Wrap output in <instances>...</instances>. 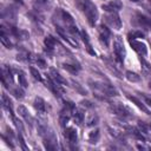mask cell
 <instances>
[{
  "mask_svg": "<svg viewBox=\"0 0 151 151\" xmlns=\"http://www.w3.org/2000/svg\"><path fill=\"white\" fill-rule=\"evenodd\" d=\"M78 1V6L80 7V9L86 14L87 21L91 26H94V24L98 20V11L96 5L91 1V0H77Z\"/></svg>",
  "mask_w": 151,
  "mask_h": 151,
  "instance_id": "cell-1",
  "label": "cell"
},
{
  "mask_svg": "<svg viewBox=\"0 0 151 151\" xmlns=\"http://www.w3.org/2000/svg\"><path fill=\"white\" fill-rule=\"evenodd\" d=\"M90 84H91L92 87H96V88L100 90L107 97H116V96H118V91L112 85H110V84H105V83H92V81H90Z\"/></svg>",
  "mask_w": 151,
  "mask_h": 151,
  "instance_id": "cell-2",
  "label": "cell"
},
{
  "mask_svg": "<svg viewBox=\"0 0 151 151\" xmlns=\"http://www.w3.org/2000/svg\"><path fill=\"white\" fill-rule=\"evenodd\" d=\"M113 51H114V54L117 57V59L119 61H123L124 58H125V47H124V44H123V40L120 39V37H116L114 38V41H113Z\"/></svg>",
  "mask_w": 151,
  "mask_h": 151,
  "instance_id": "cell-3",
  "label": "cell"
},
{
  "mask_svg": "<svg viewBox=\"0 0 151 151\" xmlns=\"http://www.w3.org/2000/svg\"><path fill=\"white\" fill-rule=\"evenodd\" d=\"M110 110H111L114 114H117V116H119V117H122V118H126V117H130V116H131L130 110H129L127 107H125V106H124L123 104H120V103L111 104Z\"/></svg>",
  "mask_w": 151,
  "mask_h": 151,
  "instance_id": "cell-4",
  "label": "cell"
},
{
  "mask_svg": "<svg viewBox=\"0 0 151 151\" xmlns=\"http://www.w3.org/2000/svg\"><path fill=\"white\" fill-rule=\"evenodd\" d=\"M104 19H105L106 24H109L111 27H113L116 29H119L122 27V20L117 13H107Z\"/></svg>",
  "mask_w": 151,
  "mask_h": 151,
  "instance_id": "cell-5",
  "label": "cell"
},
{
  "mask_svg": "<svg viewBox=\"0 0 151 151\" xmlns=\"http://www.w3.org/2000/svg\"><path fill=\"white\" fill-rule=\"evenodd\" d=\"M101 8L107 13H117L119 9L123 8V2L122 0H111L109 4L103 5Z\"/></svg>",
  "mask_w": 151,
  "mask_h": 151,
  "instance_id": "cell-6",
  "label": "cell"
},
{
  "mask_svg": "<svg viewBox=\"0 0 151 151\" xmlns=\"http://www.w3.org/2000/svg\"><path fill=\"white\" fill-rule=\"evenodd\" d=\"M129 42H130V45L132 46V48H133L137 53H139L140 55H146V54H147V47H146V45H145L144 42L138 41V40L132 39V38H129Z\"/></svg>",
  "mask_w": 151,
  "mask_h": 151,
  "instance_id": "cell-7",
  "label": "cell"
},
{
  "mask_svg": "<svg viewBox=\"0 0 151 151\" xmlns=\"http://www.w3.org/2000/svg\"><path fill=\"white\" fill-rule=\"evenodd\" d=\"M99 38H100V41L105 45V46H109V42H110V37H111V33H110V29L105 26V25H100L99 26Z\"/></svg>",
  "mask_w": 151,
  "mask_h": 151,
  "instance_id": "cell-8",
  "label": "cell"
},
{
  "mask_svg": "<svg viewBox=\"0 0 151 151\" xmlns=\"http://www.w3.org/2000/svg\"><path fill=\"white\" fill-rule=\"evenodd\" d=\"M50 74H51V78H52L57 84H60V85H66V84H67V83H66V79H65L55 68L51 67V68H50Z\"/></svg>",
  "mask_w": 151,
  "mask_h": 151,
  "instance_id": "cell-9",
  "label": "cell"
},
{
  "mask_svg": "<svg viewBox=\"0 0 151 151\" xmlns=\"http://www.w3.org/2000/svg\"><path fill=\"white\" fill-rule=\"evenodd\" d=\"M34 109L38 111V113L40 116H44L46 113V105H45V101H44L42 98L37 97L34 99Z\"/></svg>",
  "mask_w": 151,
  "mask_h": 151,
  "instance_id": "cell-10",
  "label": "cell"
},
{
  "mask_svg": "<svg viewBox=\"0 0 151 151\" xmlns=\"http://www.w3.org/2000/svg\"><path fill=\"white\" fill-rule=\"evenodd\" d=\"M137 21H138V24H139L142 27H144V28H146V29H151V19H150L149 17L138 13V14H137Z\"/></svg>",
  "mask_w": 151,
  "mask_h": 151,
  "instance_id": "cell-11",
  "label": "cell"
},
{
  "mask_svg": "<svg viewBox=\"0 0 151 151\" xmlns=\"http://www.w3.org/2000/svg\"><path fill=\"white\" fill-rule=\"evenodd\" d=\"M18 113L29 124V125H32L33 124V118H32V116L29 114V112H28V110L25 107V106H22V105H19L18 106Z\"/></svg>",
  "mask_w": 151,
  "mask_h": 151,
  "instance_id": "cell-12",
  "label": "cell"
},
{
  "mask_svg": "<svg viewBox=\"0 0 151 151\" xmlns=\"http://www.w3.org/2000/svg\"><path fill=\"white\" fill-rule=\"evenodd\" d=\"M1 101H2V106L11 113L12 117H14V116H13V104H12V100L9 99V97L4 93L2 97H1Z\"/></svg>",
  "mask_w": 151,
  "mask_h": 151,
  "instance_id": "cell-13",
  "label": "cell"
},
{
  "mask_svg": "<svg viewBox=\"0 0 151 151\" xmlns=\"http://www.w3.org/2000/svg\"><path fill=\"white\" fill-rule=\"evenodd\" d=\"M65 137L67 138V140L71 143V144H76L77 140H78V136H77V132L72 127H68L65 130Z\"/></svg>",
  "mask_w": 151,
  "mask_h": 151,
  "instance_id": "cell-14",
  "label": "cell"
},
{
  "mask_svg": "<svg viewBox=\"0 0 151 151\" xmlns=\"http://www.w3.org/2000/svg\"><path fill=\"white\" fill-rule=\"evenodd\" d=\"M127 98H129V99H130V100H131V101H132V103H133V104H134V105H136L138 109H140L143 112H145L146 114H151L150 110H149V109H147V107H146V106H145V105H144V104H143V103H142V101H140L138 98L132 97V96H127Z\"/></svg>",
  "mask_w": 151,
  "mask_h": 151,
  "instance_id": "cell-15",
  "label": "cell"
},
{
  "mask_svg": "<svg viewBox=\"0 0 151 151\" xmlns=\"http://www.w3.org/2000/svg\"><path fill=\"white\" fill-rule=\"evenodd\" d=\"M57 31H58V33H59V34H60V35H61V37H63V38H64L66 41H68L71 45H73V46H76V47H78V46H79V45H78V42H77V40L72 39V38H71L68 34H66V29L64 31V29H63L60 26H58V27H57Z\"/></svg>",
  "mask_w": 151,
  "mask_h": 151,
  "instance_id": "cell-16",
  "label": "cell"
},
{
  "mask_svg": "<svg viewBox=\"0 0 151 151\" xmlns=\"http://www.w3.org/2000/svg\"><path fill=\"white\" fill-rule=\"evenodd\" d=\"M73 120L77 125H80L84 122V113L81 110H74L73 112Z\"/></svg>",
  "mask_w": 151,
  "mask_h": 151,
  "instance_id": "cell-17",
  "label": "cell"
},
{
  "mask_svg": "<svg viewBox=\"0 0 151 151\" xmlns=\"http://www.w3.org/2000/svg\"><path fill=\"white\" fill-rule=\"evenodd\" d=\"M140 65H142V72L145 76H150L151 74V65L144 58H140Z\"/></svg>",
  "mask_w": 151,
  "mask_h": 151,
  "instance_id": "cell-18",
  "label": "cell"
},
{
  "mask_svg": "<svg viewBox=\"0 0 151 151\" xmlns=\"http://www.w3.org/2000/svg\"><path fill=\"white\" fill-rule=\"evenodd\" d=\"M125 76H126L127 80H129V81H131V83H138V81H140V76H138L136 72L126 71Z\"/></svg>",
  "mask_w": 151,
  "mask_h": 151,
  "instance_id": "cell-19",
  "label": "cell"
},
{
  "mask_svg": "<svg viewBox=\"0 0 151 151\" xmlns=\"http://www.w3.org/2000/svg\"><path fill=\"white\" fill-rule=\"evenodd\" d=\"M12 32H13V34H14L17 38H19V39H22V40H25V39H27V38H28V33H27L26 31H24V29L12 28Z\"/></svg>",
  "mask_w": 151,
  "mask_h": 151,
  "instance_id": "cell-20",
  "label": "cell"
},
{
  "mask_svg": "<svg viewBox=\"0 0 151 151\" xmlns=\"http://www.w3.org/2000/svg\"><path fill=\"white\" fill-rule=\"evenodd\" d=\"M99 136H100L99 130H93V131H91V132L88 133V142L92 143V144H96V143L99 140Z\"/></svg>",
  "mask_w": 151,
  "mask_h": 151,
  "instance_id": "cell-21",
  "label": "cell"
},
{
  "mask_svg": "<svg viewBox=\"0 0 151 151\" xmlns=\"http://www.w3.org/2000/svg\"><path fill=\"white\" fill-rule=\"evenodd\" d=\"M44 42H45L46 47H47V48H50V50H53V48H54V46H55V44H57L55 39H54L53 37H51V35L46 37V38H45V40H44Z\"/></svg>",
  "mask_w": 151,
  "mask_h": 151,
  "instance_id": "cell-22",
  "label": "cell"
},
{
  "mask_svg": "<svg viewBox=\"0 0 151 151\" xmlns=\"http://www.w3.org/2000/svg\"><path fill=\"white\" fill-rule=\"evenodd\" d=\"M97 124H98V116L94 114V113L90 114V117L87 118L86 125H87V126H94V125H97Z\"/></svg>",
  "mask_w": 151,
  "mask_h": 151,
  "instance_id": "cell-23",
  "label": "cell"
},
{
  "mask_svg": "<svg viewBox=\"0 0 151 151\" xmlns=\"http://www.w3.org/2000/svg\"><path fill=\"white\" fill-rule=\"evenodd\" d=\"M18 78H19V84H20V86H21L22 88H26L28 85H27V80H26V78H25L24 73H22V72H19Z\"/></svg>",
  "mask_w": 151,
  "mask_h": 151,
  "instance_id": "cell-24",
  "label": "cell"
},
{
  "mask_svg": "<svg viewBox=\"0 0 151 151\" xmlns=\"http://www.w3.org/2000/svg\"><path fill=\"white\" fill-rule=\"evenodd\" d=\"M13 118V123H14V125L17 126V129L22 133L24 131H25V129H24V125H22V122L21 120H19L18 118H15V117H12Z\"/></svg>",
  "mask_w": 151,
  "mask_h": 151,
  "instance_id": "cell-25",
  "label": "cell"
},
{
  "mask_svg": "<svg viewBox=\"0 0 151 151\" xmlns=\"http://www.w3.org/2000/svg\"><path fill=\"white\" fill-rule=\"evenodd\" d=\"M29 70H31V74L33 76V78H34L35 80H38V81H41V80H42V79H41V76H40V73H39V71H38L37 68L31 67Z\"/></svg>",
  "mask_w": 151,
  "mask_h": 151,
  "instance_id": "cell-26",
  "label": "cell"
},
{
  "mask_svg": "<svg viewBox=\"0 0 151 151\" xmlns=\"http://www.w3.org/2000/svg\"><path fill=\"white\" fill-rule=\"evenodd\" d=\"M138 129H139V131L143 132V133H149V132H147V131H149V125H146V124L143 123V122H139V123H138Z\"/></svg>",
  "mask_w": 151,
  "mask_h": 151,
  "instance_id": "cell-27",
  "label": "cell"
},
{
  "mask_svg": "<svg viewBox=\"0 0 151 151\" xmlns=\"http://www.w3.org/2000/svg\"><path fill=\"white\" fill-rule=\"evenodd\" d=\"M129 38H132V39H136V38H144V33H143L142 31H134V32H132V33L129 35Z\"/></svg>",
  "mask_w": 151,
  "mask_h": 151,
  "instance_id": "cell-28",
  "label": "cell"
},
{
  "mask_svg": "<svg viewBox=\"0 0 151 151\" xmlns=\"http://www.w3.org/2000/svg\"><path fill=\"white\" fill-rule=\"evenodd\" d=\"M64 66V68L66 70V71H68V72H71V73H73V74H76L77 73V68H76V66H72V65H68V64H64L63 65Z\"/></svg>",
  "mask_w": 151,
  "mask_h": 151,
  "instance_id": "cell-29",
  "label": "cell"
},
{
  "mask_svg": "<svg viewBox=\"0 0 151 151\" xmlns=\"http://www.w3.org/2000/svg\"><path fill=\"white\" fill-rule=\"evenodd\" d=\"M13 92H14V96H15L18 99H22V98H24V94H25V93H24V91H22L21 88H15Z\"/></svg>",
  "mask_w": 151,
  "mask_h": 151,
  "instance_id": "cell-30",
  "label": "cell"
},
{
  "mask_svg": "<svg viewBox=\"0 0 151 151\" xmlns=\"http://www.w3.org/2000/svg\"><path fill=\"white\" fill-rule=\"evenodd\" d=\"M35 63L38 64V66L40 67V68H45L46 67V63H45V60L44 59H41V58H35Z\"/></svg>",
  "mask_w": 151,
  "mask_h": 151,
  "instance_id": "cell-31",
  "label": "cell"
},
{
  "mask_svg": "<svg viewBox=\"0 0 151 151\" xmlns=\"http://www.w3.org/2000/svg\"><path fill=\"white\" fill-rule=\"evenodd\" d=\"M80 105L84 106L85 109H92L93 107V104L91 101H88V100H81L80 101Z\"/></svg>",
  "mask_w": 151,
  "mask_h": 151,
  "instance_id": "cell-32",
  "label": "cell"
},
{
  "mask_svg": "<svg viewBox=\"0 0 151 151\" xmlns=\"http://www.w3.org/2000/svg\"><path fill=\"white\" fill-rule=\"evenodd\" d=\"M18 138H19V142H20V144H21V146H22V149H24V150H27V147H26V145H25V142H24V139H22V136H21V132L19 133V136H18Z\"/></svg>",
  "mask_w": 151,
  "mask_h": 151,
  "instance_id": "cell-33",
  "label": "cell"
},
{
  "mask_svg": "<svg viewBox=\"0 0 151 151\" xmlns=\"http://www.w3.org/2000/svg\"><path fill=\"white\" fill-rule=\"evenodd\" d=\"M137 149H138V150H151L150 146H146V145H144V144H137Z\"/></svg>",
  "mask_w": 151,
  "mask_h": 151,
  "instance_id": "cell-34",
  "label": "cell"
},
{
  "mask_svg": "<svg viewBox=\"0 0 151 151\" xmlns=\"http://www.w3.org/2000/svg\"><path fill=\"white\" fill-rule=\"evenodd\" d=\"M72 83L74 84V87H77V90H78V91H79L80 93H84V94H86V92H85V91H84V90H83V88L80 87V85H79L78 83H76V81H72Z\"/></svg>",
  "mask_w": 151,
  "mask_h": 151,
  "instance_id": "cell-35",
  "label": "cell"
},
{
  "mask_svg": "<svg viewBox=\"0 0 151 151\" xmlns=\"http://www.w3.org/2000/svg\"><path fill=\"white\" fill-rule=\"evenodd\" d=\"M145 100H146V103H147V105H150V106H151V99H150V98H146Z\"/></svg>",
  "mask_w": 151,
  "mask_h": 151,
  "instance_id": "cell-36",
  "label": "cell"
},
{
  "mask_svg": "<svg viewBox=\"0 0 151 151\" xmlns=\"http://www.w3.org/2000/svg\"><path fill=\"white\" fill-rule=\"evenodd\" d=\"M131 1H134V2H138V1H140V0H131Z\"/></svg>",
  "mask_w": 151,
  "mask_h": 151,
  "instance_id": "cell-37",
  "label": "cell"
},
{
  "mask_svg": "<svg viewBox=\"0 0 151 151\" xmlns=\"http://www.w3.org/2000/svg\"><path fill=\"white\" fill-rule=\"evenodd\" d=\"M149 129H151V123H150V124H149Z\"/></svg>",
  "mask_w": 151,
  "mask_h": 151,
  "instance_id": "cell-38",
  "label": "cell"
},
{
  "mask_svg": "<svg viewBox=\"0 0 151 151\" xmlns=\"http://www.w3.org/2000/svg\"><path fill=\"white\" fill-rule=\"evenodd\" d=\"M149 87H150V88H151V83H150V84H149Z\"/></svg>",
  "mask_w": 151,
  "mask_h": 151,
  "instance_id": "cell-39",
  "label": "cell"
},
{
  "mask_svg": "<svg viewBox=\"0 0 151 151\" xmlns=\"http://www.w3.org/2000/svg\"><path fill=\"white\" fill-rule=\"evenodd\" d=\"M149 2H150V4H151V0H149Z\"/></svg>",
  "mask_w": 151,
  "mask_h": 151,
  "instance_id": "cell-40",
  "label": "cell"
}]
</instances>
